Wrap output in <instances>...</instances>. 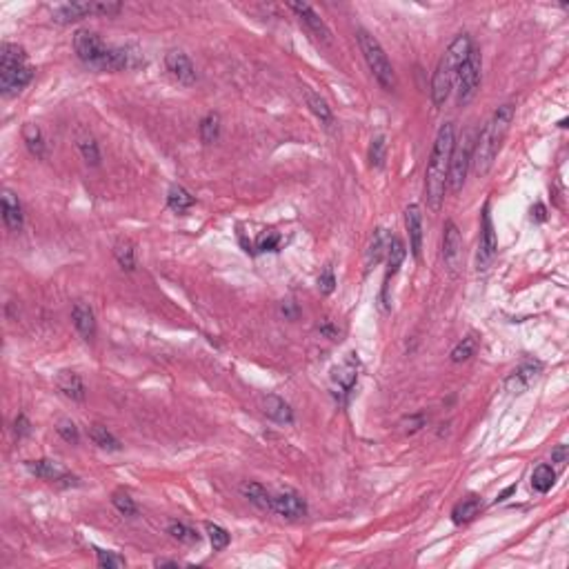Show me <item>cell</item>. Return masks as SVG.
Segmentation results:
<instances>
[{"instance_id":"cell-1","label":"cell","mask_w":569,"mask_h":569,"mask_svg":"<svg viewBox=\"0 0 569 569\" xmlns=\"http://www.w3.org/2000/svg\"><path fill=\"white\" fill-rule=\"evenodd\" d=\"M456 142V127L454 123L441 125L432 147V156L427 160L425 170V198L427 207L436 214L441 212L445 191H447V174H449V160H451V149Z\"/></svg>"},{"instance_id":"cell-2","label":"cell","mask_w":569,"mask_h":569,"mask_svg":"<svg viewBox=\"0 0 569 569\" xmlns=\"http://www.w3.org/2000/svg\"><path fill=\"white\" fill-rule=\"evenodd\" d=\"M512 121H514V105L507 102V105H500L491 114V118L485 123L481 134L476 136L474 149H472V167L478 178L487 176L491 167H494L496 156L502 147V140H505L512 127Z\"/></svg>"},{"instance_id":"cell-3","label":"cell","mask_w":569,"mask_h":569,"mask_svg":"<svg viewBox=\"0 0 569 569\" xmlns=\"http://www.w3.org/2000/svg\"><path fill=\"white\" fill-rule=\"evenodd\" d=\"M74 49H76V56L81 58V62L100 71H121V69L138 67L140 64V58H136V54H132L127 47H107L100 41L98 34L89 29L76 32Z\"/></svg>"},{"instance_id":"cell-4","label":"cell","mask_w":569,"mask_h":569,"mask_svg":"<svg viewBox=\"0 0 569 569\" xmlns=\"http://www.w3.org/2000/svg\"><path fill=\"white\" fill-rule=\"evenodd\" d=\"M472 36L469 34H458L454 41L449 43V47L445 49V54L441 56L436 64V71L432 76V102L436 109H441L451 89H454V81H456V74H458V67L462 64V60L467 58L469 49H472Z\"/></svg>"},{"instance_id":"cell-5","label":"cell","mask_w":569,"mask_h":569,"mask_svg":"<svg viewBox=\"0 0 569 569\" xmlns=\"http://www.w3.org/2000/svg\"><path fill=\"white\" fill-rule=\"evenodd\" d=\"M34 78V71L27 64V54L25 49L5 43L0 47V92L3 96H16L22 92Z\"/></svg>"},{"instance_id":"cell-6","label":"cell","mask_w":569,"mask_h":569,"mask_svg":"<svg viewBox=\"0 0 569 569\" xmlns=\"http://www.w3.org/2000/svg\"><path fill=\"white\" fill-rule=\"evenodd\" d=\"M356 38H358L360 54H363L367 67L373 74L376 83L385 89V92H394V89H396V71L392 67L390 58H387L383 45L378 43V38H373L365 29H358L356 32Z\"/></svg>"},{"instance_id":"cell-7","label":"cell","mask_w":569,"mask_h":569,"mask_svg":"<svg viewBox=\"0 0 569 569\" xmlns=\"http://www.w3.org/2000/svg\"><path fill=\"white\" fill-rule=\"evenodd\" d=\"M481 81H483V56L481 49L476 45H472L467 58L462 60V64L458 67L456 74V105L458 107H467L469 102L476 98L478 89H481Z\"/></svg>"},{"instance_id":"cell-8","label":"cell","mask_w":569,"mask_h":569,"mask_svg":"<svg viewBox=\"0 0 569 569\" xmlns=\"http://www.w3.org/2000/svg\"><path fill=\"white\" fill-rule=\"evenodd\" d=\"M472 149H474V138L472 134H462L451 149V160H449V174H447V189L458 193L465 187L467 180L469 167H472Z\"/></svg>"},{"instance_id":"cell-9","label":"cell","mask_w":569,"mask_h":569,"mask_svg":"<svg viewBox=\"0 0 569 569\" xmlns=\"http://www.w3.org/2000/svg\"><path fill=\"white\" fill-rule=\"evenodd\" d=\"M496 254H498V240H496V231H494V223H491L489 203H487L483 207V218H481V240H478V252H476V269L478 271L489 269Z\"/></svg>"},{"instance_id":"cell-10","label":"cell","mask_w":569,"mask_h":569,"mask_svg":"<svg viewBox=\"0 0 569 569\" xmlns=\"http://www.w3.org/2000/svg\"><path fill=\"white\" fill-rule=\"evenodd\" d=\"M405 256H407L405 242L398 236H394L390 245H387V269H385V280H383V292H381V303L385 309H390V280L398 274Z\"/></svg>"},{"instance_id":"cell-11","label":"cell","mask_w":569,"mask_h":569,"mask_svg":"<svg viewBox=\"0 0 569 569\" xmlns=\"http://www.w3.org/2000/svg\"><path fill=\"white\" fill-rule=\"evenodd\" d=\"M540 371H542V365L538 363V360H527V363H523L521 367H516L509 376L505 378V390L512 394V396H521L525 394L529 387H532L538 376H540Z\"/></svg>"},{"instance_id":"cell-12","label":"cell","mask_w":569,"mask_h":569,"mask_svg":"<svg viewBox=\"0 0 569 569\" xmlns=\"http://www.w3.org/2000/svg\"><path fill=\"white\" fill-rule=\"evenodd\" d=\"M271 512L282 516V519H289V521L305 519V516H307V502H305V498L301 494H296V491L287 489V491H280V494L271 496Z\"/></svg>"},{"instance_id":"cell-13","label":"cell","mask_w":569,"mask_h":569,"mask_svg":"<svg viewBox=\"0 0 569 569\" xmlns=\"http://www.w3.org/2000/svg\"><path fill=\"white\" fill-rule=\"evenodd\" d=\"M27 472L36 478H43V481H51V483H62V485H81L78 478L64 472L56 460L49 458H38V460H29L27 462Z\"/></svg>"},{"instance_id":"cell-14","label":"cell","mask_w":569,"mask_h":569,"mask_svg":"<svg viewBox=\"0 0 569 569\" xmlns=\"http://www.w3.org/2000/svg\"><path fill=\"white\" fill-rule=\"evenodd\" d=\"M289 9L294 11L296 16H299V20L309 29V34H314L318 41H322V43H329L331 41V38H329L331 34L327 29L325 20H322L316 14V9L312 5H307V3H289Z\"/></svg>"},{"instance_id":"cell-15","label":"cell","mask_w":569,"mask_h":569,"mask_svg":"<svg viewBox=\"0 0 569 569\" xmlns=\"http://www.w3.org/2000/svg\"><path fill=\"white\" fill-rule=\"evenodd\" d=\"M165 64H167V71H172V76L178 81V83H183L187 87H191L193 83H196V67H193V62L187 54H183V51H170L165 58Z\"/></svg>"},{"instance_id":"cell-16","label":"cell","mask_w":569,"mask_h":569,"mask_svg":"<svg viewBox=\"0 0 569 569\" xmlns=\"http://www.w3.org/2000/svg\"><path fill=\"white\" fill-rule=\"evenodd\" d=\"M460 249H462V238H460V229L456 227L454 221H447L443 229V261L445 265L454 271L460 261Z\"/></svg>"},{"instance_id":"cell-17","label":"cell","mask_w":569,"mask_h":569,"mask_svg":"<svg viewBox=\"0 0 569 569\" xmlns=\"http://www.w3.org/2000/svg\"><path fill=\"white\" fill-rule=\"evenodd\" d=\"M405 227L409 234V249L418 261L423 252V214L418 205H409L405 210Z\"/></svg>"},{"instance_id":"cell-18","label":"cell","mask_w":569,"mask_h":569,"mask_svg":"<svg viewBox=\"0 0 569 569\" xmlns=\"http://www.w3.org/2000/svg\"><path fill=\"white\" fill-rule=\"evenodd\" d=\"M71 320H74V327L78 331L87 343H92L96 338V314L94 309L89 307L87 303H76L74 309H71Z\"/></svg>"},{"instance_id":"cell-19","label":"cell","mask_w":569,"mask_h":569,"mask_svg":"<svg viewBox=\"0 0 569 569\" xmlns=\"http://www.w3.org/2000/svg\"><path fill=\"white\" fill-rule=\"evenodd\" d=\"M92 14H96L94 3H67V5H60L51 11V20L58 25H71V22L83 20Z\"/></svg>"},{"instance_id":"cell-20","label":"cell","mask_w":569,"mask_h":569,"mask_svg":"<svg viewBox=\"0 0 569 569\" xmlns=\"http://www.w3.org/2000/svg\"><path fill=\"white\" fill-rule=\"evenodd\" d=\"M3 221L9 231H20L25 225V214L18 196L11 189L3 191Z\"/></svg>"},{"instance_id":"cell-21","label":"cell","mask_w":569,"mask_h":569,"mask_svg":"<svg viewBox=\"0 0 569 569\" xmlns=\"http://www.w3.org/2000/svg\"><path fill=\"white\" fill-rule=\"evenodd\" d=\"M263 413L267 418H271L274 423H280V425L294 423V409L289 407L287 400L276 396V394H269L263 398Z\"/></svg>"},{"instance_id":"cell-22","label":"cell","mask_w":569,"mask_h":569,"mask_svg":"<svg viewBox=\"0 0 569 569\" xmlns=\"http://www.w3.org/2000/svg\"><path fill=\"white\" fill-rule=\"evenodd\" d=\"M56 387L62 392V396L76 400V403H83V400H85V394H87L85 383H83V378L76 371H69V369L58 371Z\"/></svg>"},{"instance_id":"cell-23","label":"cell","mask_w":569,"mask_h":569,"mask_svg":"<svg viewBox=\"0 0 569 569\" xmlns=\"http://www.w3.org/2000/svg\"><path fill=\"white\" fill-rule=\"evenodd\" d=\"M483 509V502L478 496H467V498H462L458 505L451 509V521H454V525H467L472 523L478 514H481Z\"/></svg>"},{"instance_id":"cell-24","label":"cell","mask_w":569,"mask_h":569,"mask_svg":"<svg viewBox=\"0 0 569 569\" xmlns=\"http://www.w3.org/2000/svg\"><path fill=\"white\" fill-rule=\"evenodd\" d=\"M240 494L247 498L252 505H256L258 509H265V512H271V496L274 494H269V491L261 485V483H242L240 485Z\"/></svg>"},{"instance_id":"cell-25","label":"cell","mask_w":569,"mask_h":569,"mask_svg":"<svg viewBox=\"0 0 569 569\" xmlns=\"http://www.w3.org/2000/svg\"><path fill=\"white\" fill-rule=\"evenodd\" d=\"M331 378L343 390V394H352L354 387H356V381H358V369H356L354 358L347 360V363H343L341 367H336L334 373H331Z\"/></svg>"},{"instance_id":"cell-26","label":"cell","mask_w":569,"mask_h":569,"mask_svg":"<svg viewBox=\"0 0 569 569\" xmlns=\"http://www.w3.org/2000/svg\"><path fill=\"white\" fill-rule=\"evenodd\" d=\"M167 205H170L172 212L185 214V212L191 210L193 205H196V198H193L183 185H172L170 191H167Z\"/></svg>"},{"instance_id":"cell-27","label":"cell","mask_w":569,"mask_h":569,"mask_svg":"<svg viewBox=\"0 0 569 569\" xmlns=\"http://www.w3.org/2000/svg\"><path fill=\"white\" fill-rule=\"evenodd\" d=\"M305 100H307V107L312 109V114L316 116V118H318L322 125H327V127H331V125H334V114H331V107L327 105V100L322 98L320 94L312 92V89H305Z\"/></svg>"},{"instance_id":"cell-28","label":"cell","mask_w":569,"mask_h":569,"mask_svg":"<svg viewBox=\"0 0 569 569\" xmlns=\"http://www.w3.org/2000/svg\"><path fill=\"white\" fill-rule=\"evenodd\" d=\"M22 140H25V145H27L29 153L36 158H45V138H43V132H41V127L34 125V123H27L22 127Z\"/></svg>"},{"instance_id":"cell-29","label":"cell","mask_w":569,"mask_h":569,"mask_svg":"<svg viewBox=\"0 0 569 569\" xmlns=\"http://www.w3.org/2000/svg\"><path fill=\"white\" fill-rule=\"evenodd\" d=\"M89 438H92V443L100 449H107V451H121L123 445L121 441L116 438L105 425H92L89 427Z\"/></svg>"},{"instance_id":"cell-30","label":"cell","mask_w":569,"mask_h":569,"mask_svg":"<svg viewBox=\"0 0 569 569\" xmlns=\"http://www.w3.org/2000/svg\"><path fill=\"white\" fill-rule=\"evenodd\" d=\"M221 116H218L216 111H210L205 116V118L200 121V127H198V132H200V140L205 142V145H214V142L221 138Z\"/></svg>"},{"instance_id":"cell-31","label":"cell","mask_w":569,"mask_h":569,"mask_svg":"<svg viewBox=\"0 0 569 569\" xmlns=\"http://www.w3.org/2000/svg\"><path fill=\"white\" fill-rule=\"evenodd\" d=\"M556 483V469L551 465H538L532 474V487L538 491V494H547V491L554 487Z\"/></svg>"},{"instance_id":"cell-32","label":"cell","mask_w":569,"mask_h":569,"mask_svg":"<svg viewBox=\"0 0 569 569\" xmlns=\"http://www.w3.org/2000/svg\"><path fill=\"white\" fill-rule=\"evenodd\" d=\"M114 256H116V261H118V265L125 271H134L136 269V249H134V242L132 240L123 238V240L116 242Z\"/></svg>"},{"instance_id":"cell-33","label":"cell","mask_w":569,"mask_h":569,"mask_svg":"<svg viewBox=\"0 0 569 569\" xmlns=\"http://www.w3.org/2000/svg\"><path fill=\"white\" fill-rule=\"evenodd\" d=\"M167 534H170L174 540L178 542H183V545H196V542H200V534L196 532V529H191L189 525L185 523H170V527H167Z\"/></svg>"},{"instance_id":"cell-34","label":"cell","mask_w":569,"mask_h":569,"mask_svg":"<svg viewBox=\"0 0 569 569\" xmlns=\"http://www.w3.org/2000/svg\"><path fill=\"white\" fill-rule=\"evenodd\" d=\"M476 347H478V341H476V336L474 334H469V336H465V338L451 349V354H449V358H451V363H465V360L467 358H472L474 356V352H476Z\"/></svg>"},{"instance_id":"cell-35","label":"cell","mask_w":569,"mask_h":569,"mask_svg":"<svg viewBox=\"0 0 569 569\" xmlns=\"http://www.w3.org/2000/svg\"><path fill=\"white\" fill-rule=\"evenodd\" d=\"M205 529H207V536H210V542H212L214 551H223L229 545L231 536H229V532H227L225 527L216 525V523H207Z\"/></svg>"},{"instance_id":"cell-36","label":"cell","mask_w":569,"mask_h":569,"mask_svg":"<svg viewBox=\"0 0 569 569\" xmlns=\"http://www.w3.org/2000/svg\"><path fill=\"white\" fill-rule=\"evenodd\" d=\"M111 502H114V507H116V509H118L123 516H129V519H134V516L138 514L136 502H134L132 496L127 494V491H114Z\"/></svg>"},{"instance_id":"cell-37","label":"cell","mask_w":569,"mask_h":569,"mask_svg":"<svg viewBox=\"0 0 569 569\" xmlns=\"http://www.w3.org/2000/svg\"><path fill=\"white\" fill-rule=\"evenodd\" d=\"M78 149H81V156L87 165H92V167L100 165V149H98V142L94 138L78 140Z\"/></svg>"},{"instance_id":"cell-38","label":"cell","mask_w":569,"mask_h":569,"mask_svg":"<svg viewBox=\"0 0 569 569\" xmlns=\"http://www.w3.org/2000/svg\"><path fill=\"white\" fill-rule=\"evenodd\" d=\"M385 136H373L371 138V145H369V165L371 167H376V170H381V167L385 165Z\"/></svg>"},{"instance_id":"cell-39","label":"cell","mask_w":569,"mask_h":569,"mask_svg":"<svg viewBox=\"0 0 569 569\" xmlns=\"http://www.w3.org/2000/svg\"><path fill=\"white\" fill-rule=\"evenodd\" d=\"M96 558L100 567H107V569H121L127 565L123 556H118L116 551H107V549H96Z\"/></svg>"},{"instance_id":"cell-40","label":"cell","mask_w":569,"mask_h":569,"mask_svg":"<svg viewBox=\"0 0 569 569\" xmlns=\"http://www.w3.org/2000/svg\"><path fill=\"white\" fill-rule=\"evenodd\" d=\"M56 432H58V436L62 438L64 443L78 445V441H81V432H78V427H76L71 420H60V423L56 425Z\"/></svg>"},{"instance_id":"cell-41","label":"cell","mask_w":569,"mask_h":569,"mask_svg":"<svg viewBox=\"0 0 569 569\" xmlns=\"http://www.w3.org/2000/svg\"><path fill=\"white\" fill-rule=\"evenodd\" d=\"M278 245H280L278 231H263V234L256 238V249L258 252H278Z\"/></svg>"},{"instance_id":"cell-42","label":"cell","mask_w":569,"mask_h":569,"mask_svg":"<svg viewBox=\"0 0 569 569\" xmlns=\"http://www.w3.org/2000/svg\"><path fill=\"white\" fill-rule=\"evenodd\" d=\"M390 245V242H387ZM387 245H385V236H383V229H376V236H373V242H371V247H369V254H367V263L371 265H376L381 261V256L383 252H387Z\"/></svg>"},{"instance_id":"cell-43","label":"cell","mask_w":569,"mask_h":569,"mask_svg":"<svg viewBox=\"0 0 569 569\" xmlns=\"http://www.w3.org/2000/svg\"><path fill=\"white\" fill-rule=\"evenodd\" d=\"M318 289H320V294H325V296H329V294L336 289V278H334L331 267H327V269L318 276Z\"/></svg>"},{"instance_id":"cell-44","label":"cell","mask_w":569,"mask_h":569,"mask_svg":"<svg viewBox=\"0 0 569 569\" xmlns=\"http://www.w3.org/2000/svg\"><path fill=\"white\" fill-rule=\"evenodd\" d=\"M94 11L98 16H118L121 11H123V5L121 3H94Z\"/></svg>"},{"instance_id":"cell-45","label":"cell","mask_w":569,"mask_h":569,"mask_svg":"<svg viewBox=\"0 0 569 569\" xmlns=\"http://www.w3.org/2000/svg\"><path fill=\"white\" fill-rule=\"evenodd\" d=\"M318 331H320L322 336H327L329 341H338V336H341V329L336 327L331 320H320V322H318Z\"/></svg>"},{"instance_id":"cell-46","label":"cell","mask_w":569,"mask_h":569,"mask_svg":"<svg viewBox=\"0 0 569 569\" xmlns=\"http://www.w3.org/2000/svg\"><path fill=\"white\" fill-rule=\"evenodd\" d=\"M567 456H569L567 445H556L551 449V462L556 465V467H563V465L567 462Z\"/></svg>"},{"instance_id":"cell-47","label":"cell","mask_w":569,"mask_h":569,"mask_svg":"<svg viewBox=\"0 0 569 569\" xmlns=\"http://www.w3.org/2000/svg\"><path fill=\"white\" fill-rule=\"evenodd\" d=\"M29 420H27V416H25V413H20V416L14 420V432H16V436L18 438H22V436H27L29 434Z\"/></svg>"},{"instance_id":"cell-48","label":"cell","mask_w":569,"mask_h":569,"mask_svg":"<svg viewBox=\"0 0 569 569\" xmlns=\"http://www.w3.org/2000/svg\"><path fill=\"white\" fill-rule=\"evenodd\" d=\"M516 489H519V485H516V483H514V485H509V487H505V489H502L500 494H498V498H496L494 502H496V505H498V502H505V500H507L512 494H516Z\"/></svg>"},{"instance_id":"cell-49","label":"cell","mask_w":569,"mask_h":569,"mask_svg":"<svg viewBox=\"0 0 569 569\" xmlns=\"http://www.w3.org/2000/svg\"><path fill=\"white\" fill-rule=\"evenodd\" d=\"M532 218H534L536 223H542V221H545V218H547L545 207H542V205H536V210H532Z\"/></svg>"},{"instance_id":"cell-50","label":"cell","mask_w":569,"mask_h":569,"mask_svg":"<svg viewBox=\"0 0 569 569\" xmlns=\"http://www.w3.org/2000/svg\"><path fill=\"white\" fill-rule=\"evenodd\" d=\"M153 565H156V567H178V561H172V558H158V561H153Z\"/></svg>"}]
</instances>
